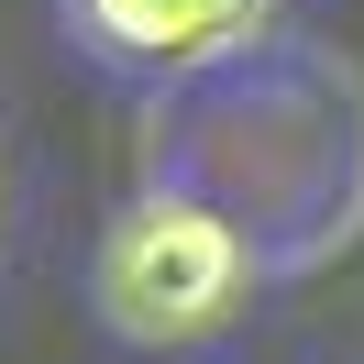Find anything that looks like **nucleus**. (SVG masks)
Segmentation results:
<instances>
[{
  "instance_id": "nucleus-1",
  "label": "nucleus",
  "mask_w": 364,
  "mask_h": 364,
  "mask_svg": "<svg viewBox=\"0 0 364 364\" xmlns=\"http://www.w3.org/2000/svg\"><path fill=\"white\" fill-rule=\"evenodd\" d=\"M243 309V232L199 199H144L100 243V320L122 342H199Z\"/></svg>"
},
{
  "instance_id": "nucleus-2",
  "label": "nucleus",
  "mask_w": 364,
  "mask_h": 364,
  "mask_svg": "<svg viewBox=\"0 0 364 364\" xmlns=\"http://www.w3.org/2000/svg\"><path fill=\"white\" fill-rule=\"evenodd\" d=\"M276 0H77V23L100 33L133 67H199V55H232L243 33H265Z\"/></svg>"
}]
</instances>
